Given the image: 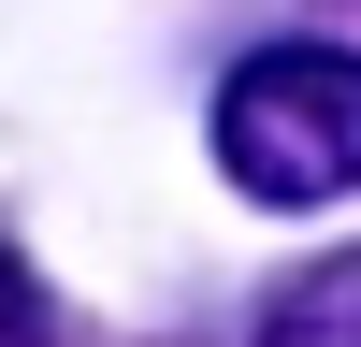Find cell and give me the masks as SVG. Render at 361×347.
<instances>
[{
    "label": "cell",
    "instance_id": "6da1fadb",
    "mask_svg": "<svg viewBox=\"0 0 361 347\" xmlns=\"http://www.w3.org/2000/svg\"><path fill=\"white\" fill-rule=\"evenodd\" d=\"M217 159L246 202H347L361 188V58L347 44H260L217 87Z\"/></svg>",
    "mask_w": 361,
    "mask_h": 347
},
{
    "label": "cell",
    "instance_id": "7a4b0ae2",
    "mask_svg": "<svg viewBox=\"0 0 361 347\" xmlns=\"http://www.w3.org/2000/svg\"><path fill=\"white\" fill-rule=\"evenodd\" d=\"M231 347H361V246L347 260H289V275L246 304Z\"/></svg>",
    "mask_w": 361,
    "mask_h": 347
},
{
    "label": "cell",
    "instance_id": "3957f363",
    "mask_svg": "<svg viewBox=\"0 0 361 347\" xmlns=\"http://www.w3.org/2000/svg\"><path fill=\"white\" fill-rule=\"evenodd\" d=\"M15 333H29V260L0 246V347H15Z\"/></svg>",
    "mask_w": 361,
    "mask_h": 347
}]
</instances>
